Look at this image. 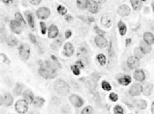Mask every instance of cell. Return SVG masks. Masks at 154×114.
<instances>
[{"instance_id": "cell-9", "label": "cell", "mask_w": 154, "mask_h": 114, "mask_svg": "<svg viewBox=\"0 0 154 114\" xmlns=\"http://www.w3.org/2000/svg\"><path fill=\"white\" fill-rule=\"evenodd\" d=\"M129 93L133 96L140 95L142 93V85L138 83H133L129 88Z\"/></svg>"}, {"instance_id": "cell-47", "label": "cell", "mask_w": 154, "mask_h": 114, "mask_svg": "<svg viewBox=\"0 0 154 114\" xmlns=\"http://www.w3.org/2000/svg\"><path fill=\"white\" fill-rule=\"evenodd\" d=\"M75 63H76L75 64H76L77 65L79 66L81 69V68H82V69H83V68H84L83 63H82V61H81V60H78V61H77L76 62H75Z\"/></svg>"}, {"instance_id": "cell-23", "label": "cell", "mask_w": 154, "mask_h": 114, "mask_svg": "<svg viewBox=\"0 0 154 114\" xmlns=\"http://www.w3.org/2000/svg\"><path fill=\"white\" fill-rule=\"evenodd\" d=\"M25 14L26 20L28 22L29 26H30L31 28H34V27H35V21H34L32 13H31L30 11H28L25 12V14Z\"/></svg>"}, {"instance_id": "cell-7", "label": "cell", "mask_w": 154, "mask_h": 114, "mask_svg": "<svg viewBox=\"0 0 154 114\" xmlns=\"http://www.w3.org/2000/svg\"><path fill=\"white\" fill-rule=\"evenodd\" d=\"M127 65L128 67L133 70L137 69L140 66V59L135 56H130L127 59Z\"/></svg>"}, {"instance_id": "cell-3", "label": "cell", "mask_w": 154, "mask_h": 114, "mask_svg": "<svg viewBox=\"0 0 154 114\" xmlns=\"http://www.w3.org/2000/svg\"><path fill=\"white\" fill-rule=\"evenodd\" d=\"M18 54L20 58L23 61H27L29 58L31 54V48L29 44L24 43L22 44L18 47Z\"/></svg>"}, {"instance_id": "cell-46", "label": "cell", "mask_w": 154, "mask_h": 114, "mask_svg": "<svg viewBox=\"0 0 154 114\" xmlns=\"http://www.w3.org/2000/svg\"><path fill=\"white\" fill-rule=\"evenodd\" d=\"M72 31L70 30V29H68V30L65 31V38L67 39H69L70 37L72 36Z\"/></svg>"}, {"instance_id": "cell-27", "label": "cell", "mask_w": 154, "mask_h": 114, "mask_svg": "<svg viewBox=\"0 0 154 114\" xmlns=\"http://www.w3.org/2000/svg\"><path fill=\"white\" fill-rule=\"evenodd\" d=\"M132 7L135 11L140 10L143 5V1L142 0H130Z\"/></svg>"}, {"instance_id": "cell-52", "label": "cell", "mask_w": 154, "mask_h": 114, "mask_svg": "<svg viewBox=\"0 0 154 114\" xmlns=\"http://www.w3.org/2000/svg\"><path fill=\"white\" fill-rule=\"evenodd\" d=\"M131 38H129V39H126V46H128V44H129L131 43Z\"/></svg>"}, {"instance_id": "cell-42", "label": "cell", "mask_w": 154, "mask_h": 114, "mask_svg": "<svg viewBox=\"0 0 154 114\" xmlns=\"http://www.w3.org/2000/svg\"><path fill=\"white\" fill-rule=\"evenodd\" d=\"M94 31H96V33L99 36H103L104 37L105 35H106V32H105L104 31L102 30L101 29L99 28L97 26H94Z\"/></svg>"}, {"instance_id": "cell-6", "label": "cell", "mask_w": 154, "mask_h": 114, "mask_svg": "<svg viewBox=\"0 0 154 114\" xmlns=\"http://www.w3.org/2000/svg\"><path fill=\"white\" fill-rule=\"evenodd\" d=\"M10 28L14 33L20 35L23 30V25L16 20H11L10 22Z\"/></svg>"}, {"instance_id": "cell-15", "label": "cell", "mask_w": 154, "mask_h": 114, "mask_svg": "<svg viewBox=\"0 0 154 114\" xmlns=\"http://www.w3.org/2000/svg\"><path fill=\"white\" fill-rule=\"evenodd\" d=\"M153 88V86L151 83L145 82L142 85V92L145 96H149L151 95Z\"/></svg>"}, {"instance_id": "cell-37", "label": "cell", "mask_w": 154, "mask_h": 114, "mask_svg": "<svg viewBox=\"0 0 154 114\" xmlns=\"http://www.w3.org/2000/svg\"><path fill=\"white\" fill-rule=\"evenodd\" d=\"M57 10L58 13L62 16L66 15V14H67V9H66L64 6L61 5L57 7Z\"/></svg>"}, {"instance_id": "cell-29", "label": "cell", "mask_w": 154, "mask_h": 114, "mask_svg": "<svg viewBox=\"0 0 154 114\" xmlns=\"http://www.w3.org/2000/svg\"><path fill=\"white\" fill-rule=\"evenodd\" d=\"M118 28L120 35L122 36L125 35L127 33V27L126 26V24H124L123 22L120 21L118 23Z\"/></svg>"}, {"instance_id": "cell-25", "label": "cell", "mask_w": 154, "mask_h": 114, "mask_svg": "<svg viewBox=\"0 0 154 114\" xmlns=\"http://www.w3.org/2000/svg\"><path fill=\"white\" fill-rule=\"evenodd\" d=\"M6 42H7V45L11 47L15 46L18 44V40L13 35H9L8 37H7Z\"/></svg>"}, {"instance_id": "cell-30", "label": "cell", "mask_w": 154, "mask_h": 114, "mask_svg": "<svg viewBox=\"0 0 154 114\" xmlns=\"http://www.w3.org/2000/svg\"><path fill=\"white\" fill-rule=\"evenodd\" d=\"M63 43V39H61V36L59 38H57L55 41H53V43L51 44V48L55 50H57L59 47L61 46V44Z\"/></svg>"}, {"instance_id": "cell-1", "label": "cell", "mask_w": 154, "mask_h": 114, "mask_svg": "<svg viewBox=\"0 0 154 114\" xmlns=\"http://www.w3.org/2000/svg\"><path fill=\"white\" fill-rule=\"evenodd\" d=\"M59 64L50 61H45L41 63L38 69V74L45 79H53L57 76V67H60Z\"/></svg>"}, {"instance_id": "cell-2", "label": "cell", "mask_w": 154, "mask_h": 114, "mask_svg": "<svg viewBox=\"0 0 154 114\" xmlns=\"http://www.w3.org/2000/svg\"><path fill=\"white\" fill-rule=\"evenodd\" d=\"M53 89L58 95L66 96L70 93V87L67 82L61 79H57L53 83Z\"/></svg>"}, {"instance_id": "cell-45", "label": "cell", "mask_w": 154, "mask_h": 114, "mask_svg": "<svg viewBox=\"0 0 154 114\" xmlns=\"http://www.w3.org/2000/svg\"><path fill=\"white\" fill-rule=\"evenodd\" d=\"M28 1L33 5H38L41 3V0H28Z\"/></svg>"}, {"instance_id": "cell-50", "label": "cell", "mask_w": 154, "mask_h": 114, "mask_svg": "<svg viewBox=\"0 0 154 114\" xmlns=\"http://www.w3.org/2000/svg\"><path fill=\"white\" fill-rule=\"evenodd\" d=\"M2 1H3V3L5 5H8L11 3V2L13 1V0H2Z\"/></svg>"}, {"instance_id": "cell-21", "label": "cell", "mask_w": 154, "mask_h": 114, "mask_svg": "<svg viewBox=\"0 0 154 114\" xmlns=\"http://www.w3.org/2000/svg\"><path fill=\"white\" fill-rule=\"evenodd\" d=\"M139 48L143 51V52L145 54H148L151 52V45L146 43L145 41H142L140 43V45H139Z\"/></svg>"}, {"instance_id": "cell-28", "label": "cell", "mask_w": 154, "mask_h": 114, "mask_svg": "<svg viewBox=\"0 0 154 114\" xmlns=\"http://www.w3.org/2000/svg\"><path fill=\"white\" fill-rule=\"evenodd\" d=\"M24 88V86L23 84H22L20 83H16V85L14 87V90H13V93L16 96H19L22 93L23 89Z\"/></svg>"}, {"instance_id": "cell-53", "label": "cell", "mask_w": 154, "mask_h": 114, "mask_svg": "<svg viewBox=\"0 0 154 114\" xmlns=\"http://www.w3.org/2000/svg\"><path fill=\"white\" fill-rule=\"evenodd\" d=\"M100 3H104L105 2H106L107 0H97Z\"/></svg>"}, {"instance_id": "cell-19", "label": "cell", "mask_w": 154, "mask_h": 114, "mask_svg": "<svg viewBox=\"0 0 154 114\" xmlns=\"http://www.w3.org/2000/svg\"><path fill=\"white\" fill-rule=\"evenodd\" d=\"M133 76L137 81L140 82H143L145 79V74L142 69H137L134 73Z\"/></svg>"}, {"instance_id": "cell-8", "label": "cell", "mask_w": 154, "mask_h": 114, "mask_svg": "<svg viewBox=\"0 0 154 114\" xmlns=\"http://www.w3.org/2000/svg\"><path fill=\"white\" fill-rule=\"evenodd\" d=\"M69 100L75 108H79L83 105V100L82 98L75 94H73L69 96Z\"/></svg>"}, {"instance_id": "cell-44", "label": "cell", "mask_w": 154, "mask_h": 114, "mask_svg": "<svg viewBox=\"0 0 154 114\" xmlns=\"http://www.w3.org/2000/svg\"><path fill=\"white\" fill-rule=\"evenodd\" d=\"M29 39H30L31 42L33 44H36V37L32 33H30L29 35Z\"/></svg>"}, {"instance_id": "cell-4", "label": "cell", "mask_w": 154, "mask_h": 114, "mask_svg": "<svg viewBox=\"0 0 154 114\" xmlns=\"http://www.w3.org/2000/svg\"><path fill=\"white\" fill-rule=\"evenodd\" d=\"M15 110L18 113H26L28 110V103L24 99L17 100L15 104Z\"/></svg>"}, {"instance_id": "cell-16", "label": "cell", "mask_w": 154, "mask_h": 114, "mask_svg": "<svg viewBox=\"0 0 154 114\" xmlns=\"http://www.w3.org/2000/svg\"><path fill=\"white\" fill-rule=\"evenodd\" d=\"M87 9L92 14H96L98 11V5L95 0H89Z\"/></svg>"}, {"instance_id": "cell-24", "label": "cell", "mask_w": 154, "mask_h": 114, "mask_svg": "<svg viewBox=\"0 0 154 114\" xmlns=\"http://www.w3.org/2000/svg\"><path fill=\"white\" fill-rule=\"evenodd\" d=\"M134 104H135L136 107L140 109V110H145L147 108V102L146 100H143V99H139V100H135Z\"/></svg>"}, {"instance_id": "cell-36", "label": "cell", "mask_w": 154, "mask_h": 114, "mask_svg": "<svg viewBox=\"0 0 154 114\" xmlns=\"http://www.w3.org/2000/svg\"><path fill=\"white\" fill-rule=\"evenodd\" d=\"M102 88L104 90L106 91H109L112 90V87L109 82H107V81L104 80L102 82Z\"/></svg>"}, {"instance_id": "cell-40", "label": "cell", "mask_w": 154, "mask_h": 114, "mask_svg": "<svg viewBox=\"0 0 154 114\" xmlns=\"http://www.w3.org/2000/svg\"><path fill=\"white\" fill-rule=\"evenodd\" d=\"M0 56H1V58L2 59L3 63L7 64V65H9V64L11 63V61H10V59H9L8 57L5 55V54L1 53V54H0Z\"/></svg>"}, {"instance_id": "cell-41", "label": "cell", "mask_w": 154, "mask_h": 114, "mask_svg": "<svg viewBox=\"0 0 154 114\" xmlns=\"http://www.w3.org/2000/svg\"><path fill=\"white\" fill-rule=\"evenodd\" d=\"M109 98L112 102H116L118 100V96L115 93H111L109 94Z\"/></svg>"}, {"instance_id": "cell-35", "label": "cell", "mask_w": 154, "mask_h": 114, "mask_svg": "<svg viewBox=\"0 0 154 114\" xmlns=\"http://www.w3.org/2000/svg\"><path fill=\"white\" fill-rule=\"evenodd\" d=\"M134 54H135V56L137 57V58H139V59L143 58L144 56L145 55L139 47V48H135V50H134Z\"/></svg>"}, {"instance_id": "cell-51", "label": "cell", "mask_w": 154, "mask_h": 114, "mask_svg": "<svg viewBox=\"0 0 154 114\" xmlns=\"http://www.w3.org/2000/svg\"><path fill=\"white\" fill-rule=\"evenodd\" d=\"M151 113H152V114H154V101L151 105Z\"/></svg>"}, {"instance_id": "cell-5", "label": "cell", "mask_w": 154, "mask_h": 114, "mask_svg": "<svg viewBox=\"0 0 154 114\" xmlns=\"http://www.w3.org/2000/svg\"><path fill=\"white\" fill-rule=\"evenodd\" d=\"M36 14L38 18L40 20L47 19L51 14V11L47 7H42L37 9L36 12Z\"/></svg>"}, {"instance_id": "cell-20", "label": "cell", "mask_w": 154, "mask_h": 114, "mask_svg": "<svg viewBox=\"0 0 154 114\" xmlns=\"http://www.w3.org/2000/svg\"><path fill=\"white\" fill-rule=\"evenodd\" d=\"M143 41L150 45L154 43V35L150 32H145L143 35Z\"/></svg>"}, {"instance_id": "cell-49", "label": "cell", "mask_w": 154, "mask_h": 114, "mask_svg": "<svg viewBox=\"0 0 154 114\" xmlns=\"http://www.w3.org/2000/svg\"><path fill=\"white\" fill-rule=\"evenodd\" d=\"M72 17L71 15H70V14H67V15L65 16V20H67V22H70L72 20Z\"/></svg>"}, {"instance_id": "cell-10", "label": "cell", "mask_w": 154, "mask_h": 114, "mask_svg": "<svg viewBox=\"0 0 154 114\" xmlns=\"http://www.w3.org/2000/svg\"><path fill=\"white\" fill-rule=\"evenodd\" d=\"M13 103V97L10 93H5L3 96H1V105L10 106Z\"/></svg>"}, {"instance_id": "cell-38", "label": "cell", "mask_w": 154, "mask_h": 114, "mask_svg": "<svg viewBox=\"0 0 154 114\" xmlns=\"http://www.w3.org/2000/svg\"><path fill=\"white\" fill-rule=\"evenodd\" d=\"M93 112V109L90 106H87L85 107L81 111V114H92Z\"/></svg>"}, {"instance_id": "cell-54", "label": "cell", "mask_w": 154, "mask_h": 114, "mask_svg": "<svg viewBox=\"0 0 154 114\" xmlns=\"http://www.w3.org/2000/svg\"><path fill=\"white\" fill-rule=\"evenodd\" d=\"M89 20H90V22H94V19L93 18H89Z\"/></svg>"}, {"instance_id": "cell-18", "label": "cell", "mask_w": 154, "mask_h": 114, "mask_svg": "<svg viewBox=\"0 0 154 114\" xmlns=\"http://www.w3.org/2000/svg\"><path fill=\"white\" fill-rule=\"evenodd\" d=\"M22 95L24 100H25L28 104L33 103L35 96H34L33 93L31 90H26L22 93Z\"/></svg>"}, {"instance_id": "cell-31", "label": "cell", "mask_w": 154, "mask_h": 114, "mask_svg": "<svg viewBox=\"0 0 154 114\" xmlns=\"http://www.w3.org/2000/svg\"><path fill=\"white\" fill-rule=\"evenodd\" d=\"M89 0H77V6L78 8L84 10L87 8Z\"/></svg>"}, {"instance_id": "cell-33", "label": "cell", "mask_w": 154, "mask_h": 114, "mask_svg": "<svg viewBox=\"0 0 154 114\" xmlns=\"http://www.w3.org/2000/svg\"><path fill=\"white\" fill-rule=\"evenodd\" d=\"M14 17H15V20L18 21L21 24H22L23 26H26V21L24 20V17L22 15L21 13H20V12H16L15 14H14Z\"/></svg>"}, {"instance_id": "cell-26", "label": "cell", "mask_w": 154, "mask_h": 114, "mask_svg": "<svg viewBox=\"0 0 154 114\" xmlns=\"http://www.w3.org/2000/svg\"><path fill=\"white\" fill-rule=\"evenodd\" d=\"M45 102L46 100L44 98L40 97V96H35V98H34L33 104L36 107L41 108L44 105V104L45 103Z\"/></svg>"}, {"instance_id": "cell-34", "label": "cell", "mask_w": 154, "mask_h": 114, "mask_svg": "<svg viewBox=\"0 0 154 114\" xmlns=\"http://www.w3.org/2000/svg\"><path fill=\"white\" fill-rule=\"evenodd\" d=\"M80 67L78 65H77L76 64L75 65H72L70 66V69L72 71V73L74 74L75 76H79L81 73L80 71Z\"/></svg>"}, {"instance_id": "cell-56", "label": "cell", "mask_w": 154, "mask_h": 114, "mask_svg": "<svg viewBox=\"0 0 154 114\" xmlns=\"http://www.w3.org/2000/svg\"><path fill=\"white\" fill-rule=\"evenodd\" d=\"M142 1H146V0H142Z\"/></svg>"}, {"instance_id": "cell-39", "label": "cell", "mask_w": 154, "mask_h": 114, "mask_svg": "<svg viewBox=\"0 0 154 114\" xmlns=\"http://www.w3.org/2000/svg\"><path fill=\"white\" fill-rule=\"evenodd\" d=\"M114 114H124V110L121 106L116 105L114 107Z\"/></svg>"}, {"instance_id": "cell-17", "label": "cell", "mask_w": 154, "mask_h": 114, "mask_svg": "<svg viewBox=\"0 0 154 114\" xmlns=\"http://www.w3.org/2000/svg\"><path fill=\"white\" fill-rule=\"evenodd\" d=\"M59 35V29L54 24H51L48 29V37L50 39L57 38Z\"/></svg>"}, {"instance_id": "cell-55", "label": "cell", "mask_w": 154, "mask_h": 114, "mask_svg": "<svg viewBox=\"0 0 154 114\" xmlns=\"http://www.w3.org/2000/svg\"><path fill=\"white\" fill-rule=\"evenodd\" d=\"M152 8H153V12H154V4L152 5Z\"/></svg>"}, {"instance_id": "cell-22", "label": "cell", "mask_w": 154, "mask_h": 114, "mask_svg": "<svg viewBox=\"0 0 154 114\" xmlns=\"http://www.w3.org/2000/svg\"><path fill=\"white\" fill-rule=\"evenodd\" d=\"M131 77L129 75H124L118 79V83L120 84V85L124 86H128L129 84L131 82Z\"/></svg>"}, {"instance_id": "cell-32", "label": "cell", "mask_w": 154, "mask_h": 114, "mask_svg": "<svg viewBox=\"0 0 154 114\" xmlns=\"http://www.w3.org/2000/svg\"><path fill=\"white\" fill-rule=\"evenodd\" d=\"M97 60L99 62L100 65L104 66L106 64L107 59L106 56H105L104 54H99L97 56Z\"/></svg>"}, {"instance_id": "cell-11", "label": "cell", "mask_w": 154, "mask_h": 114, "mask_svg": "<svg viewBox=\"0 0 154 114\" xmlns=\"http://www.w3.org/2000/svg\"><path fill=\"white\" fill-rule=\"evenodd\" d=\"M74 53V47L73 44L70 43H66L64 47H63V54L66 57L72 56Z\"/></svg>"}, {"instance_id": "cell-14", "label": "cell", "mask_w": 154, "mask_h": 114, "mask_svg": "<svg viewBox=\"0 0 154 114\" xmlns=\"http://www.w3.org/2000/svg\"><path fill=\"white\" fill-rule=\"evenodd\" d=\"M117 12L121 16H128L131 12V9L129 7L126 5H122L117 9Z\"/></svg>"}, {"instance_id": "cell-48", "label": "cell", "mask_w": 154, "mask_h": 114, "mask_svg": "<svg viewBox=\"0 0 154 114\" xmlns=\"http://www.w3.org/2000/svg\"><path fill=\"white\" fill-rule=\"evenodd\" d=\"M51 59H52L53 62H55V63H57V64H59V61H58V59L57 58V57L55 56H53V55H51ZM59 65H60V64H59Z\"/></svg>"}, {"instance_id": "cell-13", "label": "cell", "mask_w": 154, "mask_h": 114, "mask_svg": "<svg viewBox=\"0 0 154 114\" xmlns=\"http://www.w3.org/2000/svg\"><path fill=\"white\" fill-rule=\"evenodd\" d=\"M112 17L109 14H105L101 18V24L104 28H108L112 25Z\"/></svg>"}, {"instance_id": "cell-12", "label": "cell", "mask_w": 154, "mask_h": 114, "mask_svg": "<svg viewBox=\"0 0 154 114\" xmlns=\"http://www.w3.org/2000/svg\"><path fill=\"white\" fill-rule=\"evenodd\" d=\"M94 42L97 46H98L100 48H106L107 46V44H108L107 40L103 36H96L94 39Z\"/></svg>"}, {"instance_id": "cell-43", "label": "cell", "mask_w": 154, "mask_h": 114, "mask_svg": "<svg viewBox=\"0 0 154 114\" xmlns=\"http://www.w3.org/2000/svg\"><path fill=\"white\" fill-rule=\"evenodd\" d=\"M40 31L42 35H45L46 33V24L44 22H40Z\"/></svg>"}]
</instances>
